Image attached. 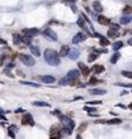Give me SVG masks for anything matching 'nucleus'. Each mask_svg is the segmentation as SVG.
<instances>
[{
  "label": "nucleus",
  "instance_id": "1",
  "mask_svg": "<svg viewBox=\"0 0 132 139\" xmlns=\"http://www.w3.org/2000/svg\"><path fill=\"white\" fill-rule=\"evenodd\" d=\"M44 58H45V62H47L49 65H51V66H58L59 63H60V59H59V57H58V54H57L54 50H51V49L45 50V52H44Z\"/></svg>",
  "mask_w": 132,
  "mask_h": 139
},
{
  "label": "nucleus",
  "instance_id": "2",
  "mask_svg": "<svg viewBox=\"0 0 132 139\" xmlns=\"http://www.w3.org/2000/svg\"><path fill=\"white\" fill-rule=\"evenodd\" d=\"M79 75H80V72L78 70H72V71H70L69 73H67L66 77H64L63 79L59 80V85L65 86V85H67V84L74 82V81L79 78Z\"/></svg>",
  "mask_w": 132,
  "mask_h": 139
},
{
  "label": "nucleus",
  "instance_id": "3",
  "mask_svg": "<svg viewBox=\"0 0 132 139\" xmlns=\"http://www.w3.org/2000/svg\"><path fill=\"white\" fill-rule=\"evenodd\" d=\"M60 121L63 122L66 126L64 128V130L67 132V134H72V132H73V129H74V122L71 119V118L66 117V116H62L60 115Z\"/></svg>",
  "mask_w": 132,
  "mask_h": 139
},
{
  "label": "nucleus",
  "instance_id": "4",
  "mask_svg": "<svg viewBox=\"0 0 132 139\" xmlns=\"http://www.w3.org/2000/svg\"><path fill=\"white\" fill-rule=\"evenodd\" d=\"M19 58L21 60V63H23L26 66H34V65H35V59L32 58L31 56H29V54H21Z\"/></svg>",
  "mask_w": 132,
  "mask_h": 139
},
{
  "label": "nucleus",
  "instance_id": "5",
  "mask_svg": "<svg viewBox=\"0 0 132 139\" xmlns=\"http://www.w3.org/2000/svg\"><path fill=\"white\" fill-rule=\"evenodd\" d=\"M43 36L45 38H50V39H52V41H57V39H58L57 34L53 31L51 28H47V29L43 31Z\"/></svg>",
  "mask_w": 132,
  "mask_h": 139
},
{
  "label": "nucleus",
  "instance_id": "6",
  "mask_svg": "<svg viewBox=\"0 0 132 139\" xmlns=\"http://www.w3.org/2000/svg\"><path fill=\"white\" fill-rule=\"evenodd\" d=\"M86 38H87V34H85V32H78L73 37L72 42H73V44H79V43L86 41Z\"/></svg>",
  "mask_w": 132,
  "mask_h": 139
},
{
  "label": "nucleus",
  "instance_id": "7",
  "mask_svg": "<svg viewBox=\"0 0 132 139\" xmlns=\"http://www.w3.org/2000/svg\"><path fill=\"white\" fill-rule=\"evenodd\" d=\"M79 56H80V51L77 48L70 49L69 54H67V57H69L71 60H77V59L79 58Z\"/></svg>",
  "mask_w": 132,
  "mask_h": 139
},
{
  "label": "nucleus",
  "instance_id": "8",
  "mask_svg": "<svg viewBox=\"0 0 132 139\" xmlns=\"http://www.w3.org/2000/svg\"><path fill=\"white\" fill-rule=\"evenodd\" d=\"M22 124L23 125H34L35 122H34V119H32V116L30 114H24V116L22 117Z\"/></svg>",
  "mask_w": 132,
  "mask_h": 139
},
{
  "label": "nucleus",
  "instance_id": "9",
  "mask_svg": "<svg viewBox=\"0 0 132 139\" xmlns=\"http://www.w3.org/2000/svg\"><path fill=\"white\" fill-rule=\"evenodd\" d=\"M78 66H79V69L81 70V73H82V75H84V77H88V75H89L90 70L88 69V67H87V66H86L84 63H81V62H80V63H78Z\"/></svg>",
  "mask_w": 132,
  "mask_h": 139
},
{
  "label": "nucleus",
  "instance_id": "10",
  "mask_svg": "<svg viewBox=\"0 0 132 139\" xmlns=\"http://www.w3.org/2000/svg\"><path fill=\"white\" fill-rule=\"evenodd\" d=\"M39 79H41L44 84H53V82L56 81L54 77H52V75H42Z\"/></svg>",
  "mask_w": 132,
  "mask_h": 139
},
{
  "label": "nucleus",
  "instance_id": "11",
  "mask_svg": "<svg viewBox=\"0 0 132 139\" xmlns=\"http://www.w3.org/2000/svg\"><path fill=\"white\" fill-rule=\"evenodd\" d=\"M23 32L26 35H29V36H35V35H38L39 34V30L36 29V28H30V29H24Z\"/></svg>",
  "mask_w": 132,
  "mask_h": 139
},
{
  "label": "nucleus",
  "instance_id": "12",
  "mask_svg": "<svg viewBox=\"0 0 132 139\" xmlns=\"http://www.w3.org/2000/svg\"><path fill=\"white\" fill-rule=\"evenodd\" d=\"M93 8H94V11H95L96 13H101V12L103 11V7L101 5V2L97 1V0H95V1L93 2Z\"/></svg>",
  "mask_w": 132,
  "mask_h": 139
},
{
  "label": "nucleus",
  "instance_id": "13",
  "mask_svg": "<svg viewBox=\"0 0 132 139\" xmlns=\"http://www.w3.org/2000/svg\"><path fill=\"white\" fill-rule=\"evenodd\" d=\"M77 24H78V26H79L80 28H82L84 30H86V34L90 35V31L88 30V29H87V28H86V22L84 21V19H82V17H81V19H79V20L77 21Z\"/></svg>",
  "mask_w": 132,
  "mask_h": 139
},
{
  "label": "nucleus",
  "instance_id": "14",
  "mask_svg": "<svg viewBox=\"0 0 132 139\" xmlns=\"http://www.w3.org/2000/svg\"><path fill=\"white\" fill-rule=\"evenodd\" d=\"M92 71L95 73V74H99V73H102L104 71V66L103 65H94L92 67Z\"/></svg>",
  "mask_w": 132,
  "mask_h": 139
},
{
  "label": "nucleus",
  "instance_id": "15",
  "mask_svg": "<svg viewBox=\"0 0 132 139\" xmlns=\"http://www.w3.org/2000/svg\"><path fill=\"white\" fill-rule=\"evenodd\" d=\"M29 49H30V52L32 54V56H36V57H39V56H41V51H39V48H38V46L30 45Z\"/></svg>",
  "mask_w": 132,
  "mask_h": 139
},
{
  "label": "nucleus",
  "instance_id": "16",
  "mask_svg": "<svg viewBox=\"0 0 132 139\" xmlns=\"http://www.w3.org/2000/svg\"><path fill=\"white\" fill-rule=\"evenodd\" d=\"M106 93L107 92L104 89H100V88H94V89H90L89 91V94H92V95H103Z\"/></svg>",
  "mask_w": 132,
  "mask_h": 139
},
{
  "label": "nucleus",
  "instance_id": "17",
  "mask_svg": "<svg viewBox=\"0 0 132 139\" xmlns=\"http://www.w3.org/2000/svg\"><path fill=\"white\" fill-rule=\"evenodd\" d=\"M108 36L111 38H116L119 36V32H118V30H116V29H112V28H110L109 30H108Z\"/></svg>",
  "mask_w": 132,
  "mask_h": 139
},
{
  "label": "nucleus",
  "instance_id": "18",
  "mask_svg": "<svg viewBox=\"0 0 132 139\" xmlns=\"http://www.w3.org/2000/svg\"><path fill=\"white\" fill-rule=\"evenodd\" d=\"M123 46H124V43L122 42V41H117V42H115L112 44V50H114V51H118V50L122 49Z\"/></svg>",
  "mask_w": 132,
  "mask_h": 139
},
{
  "label": "nucleus",
  "instance_id": "19",
  "mask_svg": "<svg viewBox=\"0 0 132 139\" xmlns=\"http://www.w3.org/2000/svg\"><path fill=\"white\" fill-rule=\"evenodd\" d=\"M70 51V48L69 46H66V45H63L62 49H60V51H59V56H62V57H66L67 54H69Z\"/></svg>",
  "mask_w": 132,
  "mask_h": 139
},
{
  "label": "nucleus",
  "instance_id": "20",
  "mask_svg": "<svg viewBox=\"0 0 132 139\" xmlns=\"http://www.w3.org/2000/svg\"><path fill=\"white\" fill-rule=\"evenodd\" d=\"M97 21H99V23L100 24H109L110 23V20L108 19V17H106V16H99L97 17Z\"/></svg>",
  "mask_w": 132,
  "mask_h": 139
},
{
  "label": "nucleus",
  "instance_id": "21",
  "mask_svg": "<svg viewBox=\"0 0 132 139\" xmlns=\"http://www.w3.org/2000/svg\"><path fill=\"white\" fill-rule=\"evenodd\" d=\"M131 22V16L130 15H123L121 17V23L122 24H129Z\"/></svg>",
  "mask_w": 132,
  "mask_h": 139
},
{
  "label": "nucleus",
  "instance_id": "22",
  "mask_svg": "<svg viewBox=\"0 0 132 139\" xmlns=\"http://www.w3.org/2000/svg\"><path fill=\"white\" fill-rule=\"evenodd\" d=\"M31 41H32V36H29V35H24V36H22V43H24V44L30 45Z\"/></svg>",
  "mask_w": 132,
  "mask_h": 139
},
{
  "label": "nucleus",
  "instance_id": "23",
  "mask_svg": "<svg viewBox=\"0 0 132 139\" xmlns=\"http://www.w3.org/2000/svg\"><path fill=\"white\" fill-rule=\"evenodd\" d=\"M100 44L102 45V46H106V45H109V44H110V41H109L108 38L101 36L100 37Z\"/></svg>",
  "mask_w": 132,
  "mask_h": 139
},
{
  "label": "nucleus",
  "instance_id": "24",
  "mask_svg": "<svg viewBox=\"0 0 132 139\" xmlns=\"http://www.w3.org/2000/svg\"><path fill=\"white\" fill-rule=\"evenodd\" d=\"M97 58H99V54L93 52V54H90L89 56H88V62H89V63H93V62H94V60H96Z\"/></svg>",
  "mask_w": 132,
  "mask_h": 139
},
{
  "label": "nucleus",
  "instance_id": "25",
  "mask_svg": "<svg viewBox=\"0 0 132 139\" xmlns=\"http://www.w3.org/2000/svg\"><path fill=\"white\" fill-rule=\"evenodd\" d=\"M119 58H121V54H119V52H116V54H114V56L111 57L110 62L112 63V64H115V63L118 62V59H119Z\"/></svg>",
  "mask_w": 132,
  "mask_h": 139
},
{
  "label": "nucleus",
  "instance_id": "26",
  "mask_svg": "<svg viewBox=\"0 0 132 139\" xmlns=\"http://www.w3.org/2000/svg\"><path fill=\"white\" fill-rule=\"evenodd\" d=\"M34 106H36V107H50V104H49V103H47V102H43V101L34 102Z\"/></svg>",
  "mask_w": 132,
  "mask_h": 139
},
{
  "label": "nucleus",
  "instance_id": "27",
  "mask_svg": "<svg viewBox=\"0 0 132 139\" xmlns=\"http://www.w3.org/2000/svg\"><path fill=\"white\" fill-rule=\"evenodd\" d=\"M132 12V8L131 6H125L124 7V9H123V14H125V15H130Z\"/></svg>",
  "mask_w": 132,
  "mask_h": 139
},
{
  "label": "nucleus",
  "instance_id": "28",
  "mask_svg": "<svg viewBox=\"0 0 132 139\" xmlns=\"http://www.w3.org/2000/svg\"><path fill=\"white\" fill-rule=\"evenodd\" d=\"M20 84L26 86H31V87H39L38 84H34V82H28V81H20Z\"/></svg>",
  "mask_w": 132,
  "mask_h": 139
},
{
  "label": "nucleus",
  "instance_id": "29",
  "mask_svg": "<svg viewBox=\"0 0 132 139\" xmlns=\"http://www.w3.org/2000/svg\"><path fill=\"white\" fill-rule=\"evenodd\" d=\"M122 121L119 119V118H115V119H109V121H107L106 123L108 124H119Z\"/></svg>",
  "mask_w": 132,
  "mask_h": 139
},
{
  "label": "nucleus",
  "instance_id": "30",
  "mask_svg": "<svg viewBox=\"0 0 132 139\" xmlns=\"http://www.w3.org/2000/svg\"><path fill=\"white\" fill-rule=\"evenodd\" d=\"M14 43H15V44H21L22 43V36L15 35V36H14Z\"/></svg>",
  "mask_w": 132,
  "mask_h": 139
},
{
  "label": "nucleus",
  "instance_id": "31",
  "mask_svg": "<svg viewBox=\"0 0 132 139\" xmlns=\"http://www.w3.org/2000/svg\"><path fill=\"white\" fill-rule=\"evenodd\" d=\"M86 128H87V123H82L79 128H78V132H82V131H85Z\"/></svg>",
  "mask_w": 132,
  "mask_h": 139
},
{
  "label": "nucleus",
  "instance_id": "32",
  "mask_svg": "<svg viewBox=\"0 0 132 139\" xmlns=\"http://www.w3.org/2000/svg\"><path fill=\"white\" fill-rule=\"evenodd\" d=\"M122 74L124 75V77H126V78H129V79H132V73L129 72V71H123Z\"/></svg>",
  "mask_w": 132,
  "mask_h": 139
},
{
  "label": "nucleus",
  "instance_id": "33",
  "mask_svg": "<svg viewBox=\"0 0 132 139\" xmlns=\"http://www.w3.org/2000/svg\"><path fill=\"white\" fill-rule=\"evenodd\" d=\"M84 110H86V111H88V112H89V114H90V112H93V111H96V109H95V108H92V107H87V106H85Z\"/></svg>",
  "mask_w": 132,
  "mask_h": 139
},
{
  "label": "nucleus",
  "instance_id": "34",
  "mask_svg": "<svg viewBox=\"0 0 132 139\" xmlns=\"http://www.w3.org/2000/svg\"><path fill=\"white\" fill-rule=\"evenodd\" d=\"M96 54H107L108 52V50L107 49H100V50H95Z\"/></svg>",
  "mask_w": 132,
  "mask_h": 139
},
{
  "label": "nucleus",
  "instance_id": "35",
  "mask_svg": "<svg viewBox=\"0 0 132 139\" xmlns=\"http://www.w3.org/2000/svg\"><path fill=\"white\" fill-rule=\"evenodd\" d=\"M111 28H112V29H116V30H118V29H119V26H118V24H116V23H112V24H111Z\"/></svg>",
  "mask_w": 132,
  "mask_h": 139
},
{
  "label": "nucleus",
  "instance_id": "36",
  "mask_svg": "<svg viewBox=\"0 0 132 139\" xmlns=\"http://www.w3.org/2000/svg\"><path fill=\"white\" fill-rule=\"evenodd\" d=\"M8 134H9V136H11V137H12L13 139H15V133H14V132H13L12 130H9V131H8Z\"/></svg>",
  "mask_w": 132,
  "mask_h": 139
},
{
  "label": "nucleus",
  "instance_id": "37",
  "mask_svg": "<svg viewBox=\"0 0 132 139\" xmlns=\"http://www.w3.org/2000/svg\"><path fill=\"white\" fill-rule=\"evenodd\" d=\"M89 104H101L102 102L101 101H90V102H88Z\"/></svg>",
  "mask_w": 132,
  "mask_h": 139
},
{
  "label": "nucleus",
  "instance_id": "38",
  "mask_svg": "<svg viewBox=\"0 0 132 139\" xmlns=\"http://www.w3.org/2000/svg\"><path fill=\"white\" fill-rule=\"evenodd\" d=\"M95 82H97V80H96L95 78H92V79H90V81H89V84H90V85H94Z\"/></svg>",
  "mask_w": 132,
  "mask_h": 139
},
{
  "label": "nucleus",
  "instance_id": "39",
  "mask_svg": "<svg viewBox=\"0 0 132 139\" xmlns=\"http://www.w3.org/2000/svg\"><path fill=\"white\" fill-rule=\"evenodd\" d=\"M116 85H118V86H125V87H127V88H130L131 87V85L129 84V85H125V84H116Z\"/></svg>",
  "mask_w": 132,
  "mask_h": 139
},
{
  "label": "nucleus",
  "instance_id": "40",
  "mask_svg": "<svg viewBox=\"0 0 132 139\" xmlns=\"http://www.w3.org/2000/svg\"><path fill=\"white\" fill-rule=\"evenodd\" d=\"M64 2H67V4H73L75 0H63Z\"/></svg>",
  "mask_w": 132,
  "mask_h": 139
},
{
  "label": "nucleus",
  "instance_id": "41",
  "mask_svg": "<svg viewBox=\"0 0 132 139\" xmlns=\"http://www.w3.org/2000/svg\"><path fill=\"white\" fill-rule=\"evenodd\" d=\"M15 112L16 114H20V112H24V110H23V109H16Z\"/></svg>",
  "mask_w": 132,
  "mask_h": 139
},
{
  "label": "nucleus",
  "instance_id": "42",
  "mask_svg": "<svg viewBox=\"0 0 132 139\" xmlns=\"http://www.w3.org/2000/svg\"><path fill=\"white\" fill-rule=\"evenodd\" d=\"M9 130H13V131H16V126H14V125H12V126H9Z\"/></svg>",
  "mask_w": 132,
  "mask_h": 139
},
{
  "label": "nucleus",
  "instance_id": "43",
  "mask_svg": "<svg viewBox=\"0 0 132 139\" xmlns=\"http://www.w3.org/2000/svg\"><path fill=\"white\" fill-rule=\"evenodd\" d=\"M7 67H8V69H13V67H14V64H11V63H9V64L7 65Z\"/></svg>",
  "mask_w": 132,
  "mask_h": 139
},
{
  "label": "nucleus",
  "instance_id": "44",
  "mask_svg": "<svg viewBox=\"0 0 132 139\" xmlns=\"http://www.w3.org/2000/svg\"><path fill=\"white\" fill-rule=\"evenodd\" d=\"M2 60H4V57H0V65L2 64Z\"/></svg>",
  "mask_w": 132,
  "mask_h": 139
},
{
  "label": "nucleus",
  "instance_id": "45",
  "mask_svg": "<svg viewBox=\"0 0 132 139\" xmlns=\"http://www.w3.org/2000/svg\"><path fill=\"white\" fill-rule=\"evenodd\" d=\"M72 9H73V12H74V13H75V12H77V8H75V7H74V6H72Z\"/></svg>",
  "mask_w": 132,
  "mask_h": 139
},
{
  "label": "nucleus",
  "instance_id": "46",
  "mask_svg": "<svg viewBox=\"0 0 132 139\" xmlns=\"http://www.w3.org/2000/svg\"><path fill=\"white\" fill-rule=\"evenodd\" d=\"M75 139H82V138H81V136H80V134H78V136H77V138H75Z\"/></svg>",
  "mask_w": 132,
  "mask_h": 139
},
{
  "label": "nucleus",
  "instance_id": "47",
  "mask_svg": "<svg viewBox=\"0 0 132 139\" xmlns=\"http://www.w3.org/2000/svg\"><path fill=\"white\" fill-rule=\"evenodd\" d=\"M4 112H7V111H4V110H2V109L0 108V114H4Z\"/></svg>",
  "mask_w": 132,
  "mask_h": 139
},
{
  "label": "nucleus",
  "instance_id": "48",
  "mask_svg": "<svg viewBox=\"0 0 132 139\" xmlns=\"http://www.w3.org/2000/svg\"><path fill=\"white\" fill-rule=\"evenodd\" d=\"M0 43H5V41H2V39H0Z\"/></svg>",
  "mask_w": 132,
  "mask_h": 139
}]
</instances>
